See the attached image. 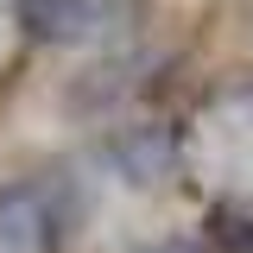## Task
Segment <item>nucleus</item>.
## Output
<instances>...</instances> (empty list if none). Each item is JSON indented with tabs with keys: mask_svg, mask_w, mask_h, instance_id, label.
<instances>
[{
	"mask_svg": "<svg viewBox=\"0 0 253 253\" xmlns=\"http://www.w3.org/2000/svg\"><path fill=\"white\" fill-rule=\"evenodd\" d=\"M114 152H121V165L133 171V184H152L158 171L171 165V146H165V133H152V126H139V133H126V139L114 146Z\"/></svg>",
	"mask_w": 253,
	"mask_h": 253,
	"instance_id": "obj_3",
	"label": "nucleus"
},
{
	"mask_svg": "<svg viewBox=\"0 0 253 253\" xmlns=\"http://www.w3.org/2000/svg\"><path fill=\"white\" fill-rule=\"evenodd\" d=\"M63 203H57V184H13L0 190V253H51L63 228Z\"/></svg>",
	"mask_w": 253,
	"mask_h": 253,
	"instance_id": "obj_1",
	"label": "nucleus"
},
{
	"mask_svg": "<svg viewBox=\"0 0 253 253\" xmlns=\"http://www.w3.org/2000/svg\"><path fill=\"white\" fill-rule=\"evenodd\" d=\"M215 221H241V209H234V203H221V209H215ZM247 221H253V209H247ZM228 241H253V234H247V228H234Z\"/></svg>",
	"mask_w": 253,
	"mask_h": 253,
	"instance_id": "obj_4",
	"label": "nucleus"
},
{
	"mask_svg": "<svg viewBox=\"0 0 253 253\" xmlns=\"http://www.w3.org/2000/svg\"><path fill=\"white\" fill-rule=\"evenodd\" d=\"M19 13H26L32 32H44V38H95L101 19H108V0H19Z\"/></svg>",
	"mask_w": 253,
	"mask_h": 253,
	"instance_id": "obj_2",
	"label": "nucleus"
},
{
	"mask_svg": "<svg viewBox=\"0 0 253 253\" xmlns=\"http://www.w3.org/2000/svg\"><path fill=\"white\" fill-rule=\"evenodd\" d=\"M139 253H203V241H152V247H139Z\"/></svg>",
	"mask_w": 253,
	"mask_h": 253,
	"instance_id": "obj_5",
	"label": "nucleus"
}]
</instances>
